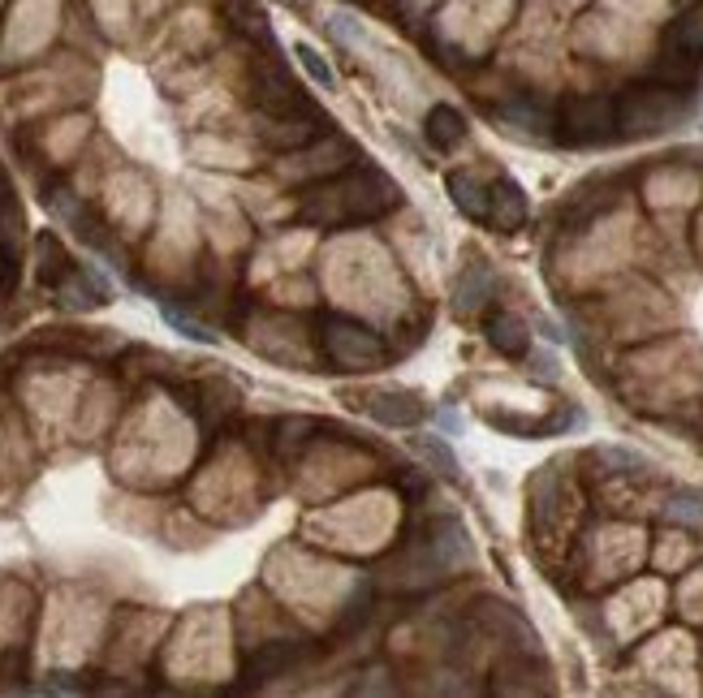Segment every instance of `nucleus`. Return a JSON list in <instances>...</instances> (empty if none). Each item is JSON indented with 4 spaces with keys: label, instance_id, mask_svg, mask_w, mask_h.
<instances>
[{
    "label": "nucleus",
    "instance_id": "1",
    "mask_svg": "<svg viewBox=\"0 0 703 698\" xmlns=\"http://www.w3.org/2000/svg\"><path fill=\"white\" fill-rule=\"evenodd\" d=\"M397 203V186L380 173V168H350L342 173L337 182L311 190L302 199L298 216L307 224H324V229H342V224H354V220H376Z\"/></svg>",
    "mask_w": 703,
    "mask_h": 698
},
{
    "label": "nucleus",
    "instance_id": "2",
    "mask_svg": "<svg viewBox=\"0 0 703 698\" xmlns=\"http://www.w3.org/2000/svg\"><path fill=\"white\" fill-rule=\"evenodd\" d=\"M682 117H687V100L669 82L631 86L618 100V126L626 135H660V130H673Z\"/></svg>",
    "mask_w": 703,
    "mask_h": 698
},
{
    "label": "nucleus",
    "instance_id": "3",
    "mask_svg": "<svg viewBox=\"0 0 703 698\" xmlns=\"http://www.w3.org/2000/svg\"><path fill=\"white\" fill-rule=\"evenodd\" d=\"M324 349H329V358H333L337 367H346V371H371V367H380V362L389 358L384 341H380L371 328L350 324V319H333V324L324 328Z\"/></svg>",
    "mask_w": 703,
    "mask_h": 698
},
{
    "label": "nucleus",
    "instance_id": "4",
    "mask_svg": "<svg viewBox=\"0 0 703 698\" xmlns=\"http://www.w3.org/2000/svg\"><path fill=\"white\" fill-rule=\"evenodd\" d=\"M618 130V100L609 95H574L562 108V135L569 142H600Z\"/></svg>",
    "mask_w": 703,
    "mask_h": 698
},
{
    "label": "nucleus",
    "instance_id": "5",
    "mask_svg": "<svg viewBox=\"0 0 703 698\" xmlns=\"http://www.w3.org/2000/svg\"><path fill=\"white\" fill-rule=\"evenodd\" d=\"M251 100H255V108L264 117H289V113L307 108L298 82L281 66H255V73H251Z\"/></svg>",
    "mask_w": 703,
    "mask_h": 698
},
{
    "label": "nucleus",
    "instance_id": "6",
    "mask_svg": "<svg viewBox=\"0 0 703 698\" xmlns=\"http://www.w3.org/2000/svg\"><path fill=\"white\" fill-rule=\"evenodd\" d=\"M665 53L703 66V0L700 4H687V9L669 22V31H665Z\"/></svg>",
    "mask_w": 703,
    "mask_h": 698
},
{
    "label": "nucleus",
    "instance_id": "7",
    "mask_svg": "<svg viewBox=\"0 0 703 698\" xmlns=\"http://www.w3.org/2000/svg\"><path fill=\"white\" fill-rule=\"evenodd\" d=\"M367 415L376 422H384V427H419V422L427 419L419 397H415V393H397V388L371 393V397H367Z\"/></svg>",
    "mask_w": 703,
    "mask_h": 698
},
{
    "label": "nucleus",
    "instance_id": "8",
    "mask_svg": "<svg viewBox=\"0 0 703 698\" xmlns=\"http://www.w3.org/2000/svg\"><path fill=\"white\" fill-rule=\"evenodd\" d=\"M427 548H431V560H436V569H445V565H462V560L471 557V539H466V531H462V522L458 517H436L431 526H427Z\"/></svg>",
    "mask_w": 703,
    "mask_h": 698
},
{
    "label": "nucleus",
    "instance_id": "9",
    "mask_svg": "<svg viewBox=\"0 0 703 698\" xmlns=\"http://www.w3.org/2000/svg\"><path fill=\"white\" fill-rule=\"evenodd\" d=\"M488 195H493L488 199V224H496L500 233H518L527 224V195H522V186L500 177L496 186H488Z\"/></svg>",
    "mask_w": 703,
    "mask_h": 698
},
{
    "label": "nucleus",
    "instance_id": "10",
    "mask_svg": "<svg viewBox=\"0 0 703 698\" xmlns=\"http://www.w3.org/2000/svg\"><path fill=\"white\" fill-rule=\"evenodd\" d=\"M302 655H307V647H302V642H289V638H281V642H264V647L251 655L246 677H251V682H273V677H285Z\"/></svg>",
    "mask_w": 703,
    "mask_h": 698
},
{
    "label": "nucleus",
    "instance_id": "11",
    "mask_svg": "<svg viewBox=\"0 0 703 698\" xmlns=\"http://www.w3.org/2000/svg\"><path fill=\"white\" fill-rule=\"evenodd\" d=\"M493 268L484 264V259H471L466 264V272L458 277L453 284V306H458V315H475V311H484L488 306V298H493Z\"/></svg>",
    "mask_w": 703,
    "mask_h": 698
},
{
    "label": "nucleus",
    "instance_id": "12",
    "mask_svg": "<svg viewBox=\"0 0 703 698\" xmlns=\"http://www.w3.org/2000/svg\"><path fill=\"white\" fill-rule=\"evenodd\" d=\"M315 135H320V121H315V117H298V113L268 117V126L260 130V139L268 142L273 151H298V147H307Z\"/></svg>",
    "mask_w": 703,
    "mask_h": 698
},
{
    "label": "nucleus",
    "instance_id": "13",
    "mask_svg": "<svg viewBox=\"0 0 703 698\" xmlns=\"http://www.w3.org/2000/svg\"><path fill=\"white\" fill-rule=\"evenodd\" d=\"M57 298H61V306H70V311H87V306L108 302V284L95 277L91 268H70V277L57 284Z\"/></svg>",
    "mask_w": 703,
    "mask_h": 698
},
{
    "label": "nucleus",
    "instance_id": "14",
    "mask_svg": "<svg viewBox=\"0 0 703 698\" xmlns=\"http://www.w3.org/2000/svg\"><path fill=\"white\" fill-rule=\"evenodd\" d=\"M423 135H427V142H431L436 151H453L458 142L466 139V117H462L458 108H449V104H436V108L427 113Z\"/></svg>",
    "mask_w": 703,
    "mask_h": 698
},
{
    "label": "nucleus",
    "instance_id": "15",
    "mask_svg": "<svg viewBox=\"0 0 703 698\" xmlns=\"http://www.w3.org/2000/svg\"><path fill=\"white\" fill-rule=\"evenodd\" d=\"M488 341H493V349H500L505 358H522V353L531 349V333H527V324H522L518 315L496 311V315H488Z\"/></svg>",
    "mask_w": 703,
    "mask_h": 698
},
{
    "label": "nucleus",
    "instance_id": "16",
    "mask_svg": "<svg viewBox=\"0 0 703 698\" xmlns=\"http://www.w3.org/2000/svg\"><path fill=\"white\" fill-rule=\"evenodd\" d=\"M449 195H453V203L462 216H471V220H488V186H480L471 173H449Z\"/></svg>",
    "mask_w": 703,
    "mask_h": 698
},
{
    "label": "nucleus",
    "instance_id": "17",
    "mask_svg": "<svg viewBox=\"0 0 703 698\" xmlns=\"http://www.w3.org/2000/svg\"><path fill=\"white\" fill-rule=\"evenodd\" d=\"M220 9H224V18H229V26L233 31H242V35H251V39H273V31H268V18H264V9H260V0H220Z\"/></svg>",
    "mask_w": 703,
    "mask_h": 698
},
{
    "label": "nucleus",
    "instance_id": "18",
    "mask_svg": "<svg viewBox=\"0 0 703 698\" xmlns=\"http://www.w3.org/2000/svg\"><path fill=\"white\" fill-rule=\"evenodd\" d=\"M35 255H39V280L44 284H61V280L70 277V255L61 251V242L53 233H44L35 242Z\"/></svg>",
    "mask_w": 703,
    "mask_h": 698
},
{
    "label": "nucleus",
    "instance_id": "19",
    "mask_svg": "<svg viewBox=\"0 0 703 698\" xmlns=\"http://www.w3.org/2000/svg\"><path fill=\"white\" fill-rule=\"evenodd\" d=\"M415 449H419L423 462H427L431 470H440L445 479H458V457H453V449H449L440 435H415Z\"/></svg>",
    "mask_w": 703,
    "mask_h": 698
},
{
    "label": "nucleus",
    "instance_id": "20",
    "mask_svg": "<svg viewBox=\"0 0 703 698\" xmlns=\"http://www.w3.org/2000/svg\"><path fill=\"white\" fill-rule=\"evenodd\" d=\"M665 517L678 522V526H703V496L700 491H678L665 504Z\"/></svg>",
    "mask_w": 703,
    "mask_h": 698
},
{
    "label": "nucleus",
    "instance_id": "21",
    "mask_svg": "<svg viewBox=\"0 0 703 698\" xmlns=\"http://www.w3.org/2000/svg\"><path fill=\"white\" fill-rule=\"evenodd\" d=\"M500 121H509V126H518V130H544V126H549V121H544V108L531 104V100H509V104L500 108Z\"/></svg>",
    "mask_w": 703,
    "mask_h": 698
},
{
    "label": "nucleus",
    "instance_id": "22",
    "mask_svg": "<svg viewBox=\"0 0 703 698\" xmlns=\"http://www.w3.org/2000/svg\"><path fill=\"white\" fill-rule=\"evenodd\" d=\"M160 315H164V319H169V324H173V328H177L182 337H191V341H204V346H208V341H216V337H211V333L204 328V324H199V319L182 315V311H177L173 302H160Z\"/></svg>",
    "mask_w": 703,
    "mask_h": 698
},
{
    "label": "nucleus",
    "instance_id": "23",
    "mask_svg": "<svg viewBox=\"0 0 703 698\" xmlns=\"http://www.w3.org/2000/svg\"><path fill=\"white\" fill-rule=\"evenodd\" d=\"M293 57L302 61V70L311 73L320 86H333V82H337V78H333V66H329V61H324V57H320L311 44H298V48H293Z\"/></svg>",
    "mask_w": 703,
    "mask_h": 698
},
{
    "label": "nucleus",
    "instance_id": "24",
    "mask_svg": "<svg viewBox=\"0 0 703 698\" xmlns=\"http://www.w3.org/2000/svg\"><path fill=\"white\" fill-rule=\"evenodd\" d=\"M329 31H333L337 39H346V44H358V39H362V26L354 22L350 13H333V18H329Z\"/></svg>",
    "mask_w": 703,
    "mask_h": 698
},
{
    "label": "nucleus",
    "instance_id": "25",
    "mask_svg": "<svg viewBox=\"0 0 703 698\" xmlns=\"http://www.w3.org/2000/svg\"><path fill=\"white\" fill-rule=\"evenodd\" d=\"M531 375H535V380H540V375H544V380H557V358H553V353H540Z\"/></svg>",
    "mask_w": 703,
    "mask_h": 698
},
{
    "label": "nucleus",
    "instance_id": "26",
    "mask_svg": "<svg viewBox=\"0 0 703 698\" xmlns=\"http://www.w3.org/2000/svg\"><path fill=\"white\" fill-rule=\"evenodd\" d=\"M436 422H440V427H445L449 435H458V431H462V419H458L453 410H440V415H436Z\"/></svg>",
    "mask_w": 703,
    "mask_h": 698
},
{
    "label": "nucleus",
    "instance_id": "27",
    "mask_svg": "<svg viewBox=\"0 0 703 698\" xmlns=\"http://www.w3.org/2000/svg\"><path fill=\"white\" fill-rule=\"evenodd\" d=\"M285 4H293V9H302V0H285Z\"/></svg>",
    "mask_w": 703,
    "mask_h": 698
},
{
    "label": "nucleus",
    "instance_id": "28",
    "mask_svg": "<svg viewBox=\"0 0 703 698\" xmlns=\"http://www.w3.org/2000/svg\"><path fill=\"white\" fill-rule=\"evenodd\" d=\"M691 4H695V0H691Z\"/></svg>",
    "mask_w": 703,
    "mask_h": 698
}]
</instances>
